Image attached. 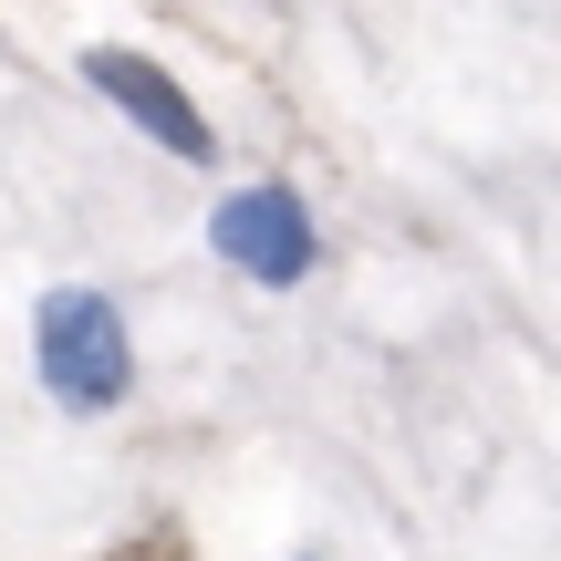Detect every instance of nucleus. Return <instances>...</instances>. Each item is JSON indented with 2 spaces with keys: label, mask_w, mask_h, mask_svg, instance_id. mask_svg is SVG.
<instances>
[{
  "label": "nucleus",
  "mask_w": 561,
  "mask_h": 561,
  "mask_svg": "<svg viewBox=\"0 0 561 561\" xmlns=\"http://www.w3.org/2000/svg\"><path fill=\"white\" fill-rule=\"evenodd\" d=\"M83 83H94V94L115 104L136 136H157L167 157H187V167L219 146V136H208V115L178 94V73H167V62H146V53H125V42H94V53H83Z\"/></svg>",
  "instance_id": "obj_3"
},
{
  "label": "nucleus",
  "mask_w": 561,
  "mask_h": 561,
  "mask_svg": "<svg viewBox=\"0 0 561 561\" xmlns=\"http://www.w3.org/2000/svg\"><path fill=\"white\" fill-rule=\"evenodd\" d=\"M32 364L42 385H53V405H73V416H104V405H125V385H136V343H125V312L104 291H42L32 312Z\"/></svg>",
  "instance_id": "obj_1"
},
{
  "label": "nucleus",
  "mask_w": 561,
  "mask_h": 561,
  "mask_svg": "<svg viewBox=\"0 0 561 561\" xmlns=\"http://www.w3.org/2000/svg\"><path fill=\"white\" fill-rule=\"evenodd\" d=\"M208 250H219L240 280H261V291H291V280H312L322 240H312V208L291 198V187H229L219 208H208Z\"/></svg>",
  "instance_id": "obj_2"
}]
</instances>
